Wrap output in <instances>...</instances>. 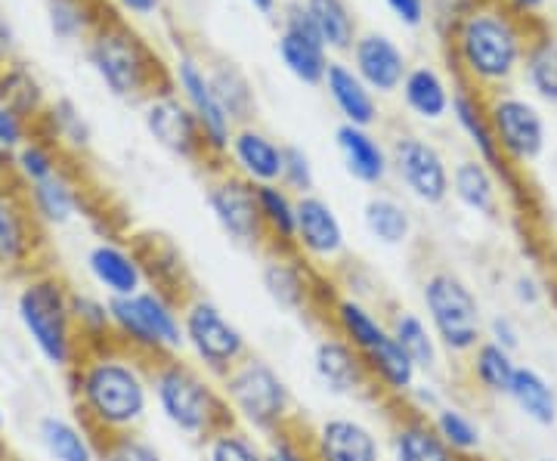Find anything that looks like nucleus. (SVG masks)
Listing matches in <instances>:
<instances>
[{
  "label": "nucleus",
  "instance_id": "f257e3e1",
  "mask_svg": "<svg viewBox=\"0 0 557 461\" xmlns=\"http://www.w3.org/2000/svg\"><path fill=\"white\" fill-rule=\"evenodd\" d=\"M69 382L84 427L97 443L139 434L152 412L149 362L127 353L119 344L84 350L69 369Z\"/></svg>",
  "mask_w": 557,
  "mask_h": 461
},
{
  "label": "nucleus",
  "instance_id": "f03ea898",
  "mask_svg": "<svg viewBox=\"0 0 557 461\" xmlns=\"http://www.w3.org/2000/svg\"><path fill=\"white\" fill-rule=\"evenodd\" d=\"M533 35L523 16L498 3H478L453 20L449 47L461 84L478 94H496L523 65Z\"/></svg>",
  "mask_w": 557,
  "mask_h": 461
},
{
  "label": "nucleus",
  "instance_id": "7ed1b4c3",
  "mask_svg": "<svg viewBox=\"0 0 557 461\" xmlns=\"http://www.w3.org/2000/svg\"><path fill=\"white\" fill-rule=\"evenodd\" d=\"M149 384H152V406L159 419L186 440L205 443L220 427L233 422L218 378L201 372L186 357L152 362Z\"/></svg>",
  "mask_w": 557,
  "mask_h": 461
},
{
  "label": "nucleus",
  "instance_id": "20e7f679",
  "mask_svg": "<svg viewBox=\"0 0 557 461\" xmlns=\"http://www.w3.org/2000/svg\"><path fill=\"white\" fill-rule=\"evenodd\" d=\"M220 390L230 406L233 422L248 427L263 440L300 424L295 394L285 382V375L258 353L245 357L230 375H223Z\"/></svg>",
  "mask_w": 557,
  "mask_h": 461
},
{
  "label": "nucleus",
  "instance_id": "39448f33",
  "mask_svg": "<svg viewBox=\"0 0 557 461\" xmlns=\"http://www.w3.org/2000/svg\"><path fill=\"white\" fill-rule=\"evenodd\" d=\"M115 344L143 362L183 357V303L156 285L109 301Z\"/></svg>",
  "mask_w": 557,
  "mask_h": 461
},
{
  "label": "nucleus",
  "instance_id": "423d86ee",
  "mask_svg": "<svg viewBox=\"0 0 557 461\" xmlns=\"http://www.w3.org/2000/svg\"><path fill=\"white\" fill-rule=\"evenodd\" d=\"M16 316L44 362L62 372L78 362L81 341L72 320V288L60 276L38 273L25 279L16 295Z\"/></svg>",
  "mask_w": 557,
  "mask_h": 461
},
{
  "label": "nucleus",
  "instance_id": "0eeeda50",
  "mask_svg": "<svg viewBox=\"0 0 557 461\" xmlns=\"http://www.w3.org/2000/svg\"><path fill=\"white\" fill-rule=\"evenodd\" d=\"M421 316L437 335L443 357L465 360L486 338V313L471 282L437 266L421 279Z\"/></svg>",
  "mask_w": 557,
  "mask_h": 461
},
{
  "label": "nucleus",
  "instance_id": "6e6552de",
  "mask_svg": "<svg viewBox=\"0 0 557 461\" xmlns=\"http://www.w3.org/2000/svg\"><path fill=\"white\" fill-rule=\"evenodd\" d=\"M183 357L220 382L251 357V344L218 301L193 291L183 301Z\"/></svg>",
  "mask_w": 557,
  "mask_h": 461
},
{
  "label": "nucleus",
  "instance_id": "1a4fd4ad",
  "mask_svg": "<svg viewBox=\"0 0 557 461\" xmlns=\"http://www.w3.org/2000/svg\"><path fill=\"white\" fill-rule=\"evenodd\" d=\"M87 57L102 84L121 100H139V97L149 100L156 94H164V90H156L161 78L159 62L152 60L149 47L134 32H127L121 22H109L94 32Z\"/></svg>",
  "mask_w": 557,
  "mask_h": 461
},
{
  "label": "nucleus",
  "instance_id": "9d476101",
  "mask_svg": "<svg viewBox=\"0 0 557 461\" xmlns=\"http://www.w3.org/2000/svg\"><path fill=\"white\" fill-rule=\"evenodd\" d=\"M205 204L220 226V233L233 245H239L245 251H267L270 248L267 233H263V221H260L255 183L233 174L230 167H218L205 186Z\"/></svg>",
  "mask_w": 557,
  "mask_h": 461
},
{
  "label": "nucleus",
  "instance_id": "9b49d317",
  "mask_svg": "<svg viewBox=\"0 0 557 461\" xmlns=\"http://www.w3.org/2000/svg\"><path fill=\"white\" fill-rule=\"evenodd\" d=\"M483 100H486V115L496 134L498 152L505 155V161L511 167L536 164L548 146V127L536 102L508 90L483 94Z\"/></svg>",
  "mask_w": 557,
  "mask_h": 461
},
{
  "label": "nucleus",
  "instance_id": "f8f14e48",
  "mask_svg": "<svg viewBox=\"0 0 557 461\" xmlns=\"http://www.w3.org/2000/svg\"><path fill=\"white\" fill-rule=\"evenodd\" d=\"M391 171L399 186L424 208H440L453 196V171L437 146L416 134H399L391 142Z\"/></svg>",
  "mask_w": 557,
  "mask_h": 461
},
{
  "label": "nucleus",
  "instance_id": "ddd939ff",
  "mask_svg": "<svg viewBox=\"0 0 557 461\" xmlns=\"http://www.w3.org/2000/svg\"><path fill=\"white\" fill-rule=\"evenodd\" d=\"M260 285L267 298L276 303L285 313H322L325 303V276L317 266L300 258L298 251H282V248H267L260 261Z\"/></svg>",
  "mask_w": 557,
  "mask_h": 461
},
{
  "label": "nucleus",
  "instance_id": "4468645a",
  "mask_svg": "<svg viewBox=\"0 0 557 461\" xmlns=\"http://www.w3.org/2000/svg\"><path fill=\"white\" fill-rule=\"evenodd\" d=\"M300 434L313 461H387L384 437L359 415H325L313 424L300 422Z\"/></svg>",
  "mask_w": 557,
  "mask_h": 461
},
{
  "label": "nucleus",
  "instance_id": "2eb2a0df",
  "mask_svg": "<svg viewBox=\"0 0 557 461\" xmlns=\"http://www.w3.org/2000/svg\"><path fill=\"white\" fill-rule=\"evenodd\" d=\"M146 130L149 137L159 142L164 152L177 155V159L189 161V164H218L211 159L205 137H201V127L196 115L189 112V105L180 100L174 90H164L146 100Z\"/></svg>",
  "mask_w": 557,
  "mask_h": 461
},
{
  "label": "nucleus",
  "instance_id": "dca6fc26",
  "mask_svg": "<svg viewBox=\"0 0 557 461\" xmlns=\"http://www.w3.org/2000/svg\"><path fill=\"white\" fill-rule=\"evenodd\" d=\"M295 251L319 273L338 266L347 258V229L341 223L335 204L317 192L298 199L295 223Z\"/></svg>",
  "mask_w": 557,
  "mask_h": 461
},
{
  "label": "nucleus",
  "instance_id": "f3484780",
  "mask_svg": "<svg viewBox=\"0 0 557 461\" xmlns=\"http://www.w3.org/2000/svg\"><path fill=\"white\" fill-rule=\"evenodd\" d=\"M174 80H177L180 100L189 105V112L199 121L201 137H205L211 159L220 164L226 159V149H230L233 134H236V124L230 121V115L223 112V105L214 97L208 72L201 68V62L196 57L180 53L177 65H174Z\"/></svg>",
  "mask_w": 557,
  "mask_h": 461
},
{
  "label": "nucleus",
  "instance_id": "a211bd4d",
  "mask_svg": "<svg viewBox=\"0 0 557 461\" xmlns=\"http://www.w3.org/2000/svg\"><path fill=\"white\" fill-rule=\"evenodd\" d=\"M310 372H313V382L335 400H362V397L375 400L362 357L329 328L319 335L310 350Z\"/></svg>",
  "mask_w": 557,
  "mask_h": 461
},
{
  "label": "nucleus",
  "instance_id": "6ab92c4d",
  "mask_svg": "<svg viewBox=\"0 0 557 461\" xmlns=\"http://www.w3.org/2000/svg\"><path fill=\"white\" fill-rule=\"evenodd\" d=\"M278 60L288 68L292 78H298L307 87H317L325 80L329 72V50L319 38L317 25L310 20V13L304 10V3L295 0L285 7V16H282V32L276 40Z\"/></svg>",
  "mask_w": 557,
  "mask_h": 461
},
{
  "label": "nucleus",
  "instance_id": "aec40b11",
  "mask_svg": "<svg viewBox=\"0 0 557 461\" xmlns=\"http://www.w3.org/2000/svg\"><path fill=\"white\" fill-rule=\"evenodd\" d=\"M387 409V459L391 461H461L443 443L431 415H421L416 409H409L406 402L384 406Z\"/></svg>",
  "mask_w": 557,
  "mask_h": 461
},
{
  "label": "nucleus",
  "instance_id": "412c9836",
  "mask_svg": "<svg viewBox=\"0 0 557 461\" xmlns=\"http://www.w3.org/2000/svg\"><path fill=\"white\" fill-rule=\"evenodd\" d=\"M322 320L329 325V332L341 335L359 357L375 350L391 335L387 316L366 298H357L350 291H329L325 303H322Z\"/></svg>",
  "mask_w": 557,
  "mask_h": 461
},
{
  "label": "nucleus",
  "instance_id": "4be33fe9",
  "mask_svg": "<svg viewBox=\"0 0 557 461\" xmlns=\"http://www.w3.org/2000/svg\"><path fill=\"white\" fill-rule=\"evenodd\" d=\"M84 263H87L90 279L97 282V288L106 295V301L137 295L139 288L149 285V276H146V266H143L139 251L137 248L121 245V241H97V245L87 251V261Z\"/></svg>",
  "mask_w": 557,
  "mask_h": 461
},
{
  "label": "nucleus",
  "instance_id": "5701e85b",
  "mask_svg": "<svg viewBox=\"0 0 557 461\" xmlns=\"http://www.w3.org/2000/svg\"><path fill=\"white\" fill-rule=\"evenodd\" d=\"M226 167L239 174L255 186L282 180V164H285V142H276L270 134L258 130L255 124L236 127L230 149H226Z\"/></svg>",
  "mask_w": 557,
  "mask_h": 461
},
{
  "label": "nucleus",
  "instance_id": "b1692460",
  "mask_svg": "<svg viewBox=\"0 0 557 461\" xmlns=\"http://www.w3.org/2000/svg\"><path fill=\"white\" fill-rule=\"evenodd\" d=\"M350 53H354V72L372 94L387 97V94H397L403 87L406 72H409L406 53L387 35L366 32V35H359Z\"/></svg>",
  "mask_w": 557,
  "mask_h": 461
},
{
  "label": "nucleus",
  "instance_id": "393cba45",
  "mask_svg": "<svg viewBox=\"0 0 557 461\" xmlns=\"http://www.w3.org/2000/svg\"><path fill=\"white\" fill-rule=\"evenodd\" d=\"M453 119H456L458 130L468 137V142L474 146V152H478V159L483 164H490L493 171H496V177H502V183H508L511 186V164L505 161V155L498 152V142L496 134H493V124H490V115H486V100H483V94L478 90H471V87H458L453 90Z\"/></svg>",
  "mask_w": 557,
  "mask_h": 461
},
{
  "label": "nucleus",
  "instance_id": "a878e982",
  "mask_svg": "<svg viewBox=\"0 0 557 461\" xmlns=\"http://www.w3.org/2000/svg\"><path fill=\"white\" fill-rule=\"evenodd\" d=\"M335 146L344 171L362 186H384L391 177V149L369 127L341 124L335 130Z\"/></svg>",
  "mask_w": 557,
  "mask_h": 461
},
{
  "label": "nucleus",
  "instance_id": "bb28decb",
  "mask_svg": "<svg viewBox=\"0 0 557 461\" xmlns=\"http://www.w3.org/2000/svg\"><path fill=\"white\" fill-rule=\"evenodd\" d=\"M322 84H325V90H329L335 109L341 112L344 124L369 127V130L379 124V100H375V94L354 72V65H347V62H329V72H325Z\"/></svg>",
  "mask_w": 557,
  "mask_h": 461
},
{
  "label": "nucleus",
  "instance_id": "cd10ccee",
  "mask_svg": "<svg viewBox=\"0 0 557 461\" xmlns=\"http://www.w3.org/2000/svg\"><path fill=\"white\" fill-rule=\"evenodd\" d=\"M387 328H391L394 341L406 350V357L416 362L421 375H437L443 365V350H440L437 335L431 332L428 320L421 316V310L394 307L387 313Z\"/></svg>",
  "mask_w": 557,
  "mask_h": 461
},
{
  "label": "nucleus",
  "instance_id": "c85d7f7f",
  "mask_svg": "<svg viewBox=\"0 0 557 461\" xmlns=\"http://www.w3.org/2000/svg\"><path fill=\"white\" fill-rule=\"evenodd\" d=\"M453 199L478 214V217H498V208H502V192H498V177L490 164L474 155V159H461L453 167Z\"/></svg>",
  "mask_w": 557,
  "mask_h": 461
},
{
  "label": "nucleus",
  "instance_id": "c756f323",
  "mask_svg": "<svg viewBox=\"0 0 557 461\" xmlns=\"http://www.w3.org/2000/svg\"><path fill=\"white\" fill-rule=\"evenodd\" d=\"M35 214L25 211L10 192H0V266L20 270L35 258L38 226Z\"/></svg>",
  "mask_w": 557,
  "mask_h": 461
},
{
  "label": "nucleus",
  "instance_id": "7c9ffc66",
  "mask_svg": "<svg viewBox=\"0 0 557 461\" xmlns=\"http://www.w3.org/2000/svg\"><path fill=\"white\" fill-rule=\"evenodd\" d=\"M520 362L515 360L511 350L498 347L493 341H483L465 357V372H468V382L474 384V390L483 397H493L502 400L508 397L511 382H515V372H518Z\"/></svg>",
  "mask_w": 557,
  "mask_h": 461
},
{
  "label": "nucleus",
  "instance_id": "2f4dec72",
  "mask_svg": "<svg viewBox=\"0 0 557 461\" xmlns=\"http://www.w3.org/2000/svg\"><path fill=\"white\" fill-rule=\"evenodd\" d=\"M505 400L515 402L520 415L536 427H555L557 424V390L536 365L520 362L515 382Z\"/></svg>",
  "mask_w": 557,
  "mask_h": 461
},
{
  "label": "nucleus",
  "instance_id": "473e14b6",
  "mask_svg": "<svg viewBox=\"0 0 557 461\" xmlns=\"http://www.w3.org/2000/svg\"><path fill=\"white\" fill-rule=\"evenodd\" d=\"M362 226L369 239L379 241L381 248H403L416 233L412 211L387 192H375L362 204Z\"/></svg>",
  "mask_w": 557,
  "mask_h": 461
},
{
  "label": "nucleus",
  "instance_id": "72a5a7b5",
  "mask_svg": "<svg viewBox=\"0 0 557 461\" xmlns=\"http://www.w3.org/2000/svg\"><path fill=\"white\" fill-rule=\"evenodd\" d=\"M403 102L416 119L437 124L449 115L453 94L434 65H416L406 72V80H403Z\"/></svg>",
  "mask_w": 557,
  "mask_h": 461
},
{
  "label": "nucleus",
  "instance_id": "f704fd0d",
  "mask_svg": "<svg viewBox=\"0 0 557 461\" xmlns=\"http://www.w3.org/2000/svg\"><path fill=\"white\" fill-rule=\"evenodd\" d=\"M38 440L53 461H100V443L72 419L44 415L38 422Z\"/></svg>",
  "mask_w": 557,
  "mask_h": 461
},
{
  "label": "nucleus",
  "instance_id": "c9c22d12",
  "mask_svg": "<svg viewBox=\"0 0 557 461\" xmlns=\"http://www.w3.org/2000/svg\"><path fill=\"white\" fill-rule=\"evenodd\" d=\"M258 192L260 221L270 248L295 251V223H298V196H292L282 183L255 186Z\"/></svg>",
  "mask_w": 557,
  "mask_h": 461
},
{
  "label": "nucleus",
  "instance_id": "e433bc0d",
  "mask_svg": "<svg viewBox=\"0 0 557 461\" xmlns=\"http://www.w3.org/2000/svg\"><path fill=\"white\" fill-rule=\"evenodd\" d=\"M208 78H211L214 97H218V102L223 105V112L230 115V121H233L236 127L251 124L255 112H258V100H255L251 80H248V75L242 72L239 65L220 62V65H214V68L208 72Z\"/></svg>",
  "mask_w": 557,
  "mask_h": 461
},
{
  "label": "nucleus",
  "instance_id": "4c0bfd02",
  "mask_svg": "<svg viewBox=\"0 0 557 461\" xmlns=\"http://www.w3.org/2000/svg\"><path fill=\"white\" fill-rule=\"evenodd\" d=\"M431 424L461 461H474L483 452V427L471 412H465L456 402L446 400L440 409H434Z\"/></svg>",
  "mask_w": 557,
  "mask_h": 461
},
{
  "label": "nucleus",
  "instance_id": "58836bf2",
  "mask_svg": "<svg viewBox=\"0 0 557 461\" xmlns=\"http://www.w3.org/2000/svg\"><path fill=\"white\" fill-rule=\"evenodd\" d=\"M317 25L319 38L332 53H350L357 43V20L344 0H300Z\"/></svg>",
  "mask_w": 557,
  "mask_h": 461
},
{
  "label": "nucleus",
  "instance_id": "ea45409f",
  "mask_svg": "<svg viewBox=\"0 0 557 461\" xmlns=\"http://www.w3.org/2000/svg\"><path fill=\"white\" fill-rule=\"evenodd\" d=\"M28 204L35 221L50 223V226H62L78 214L81 199L75 183L69 180L65 174H53L50 180H40L35 186H28Z\"/></svg>",
  "mask_w": 557,
  "mask_h": 461
},
{
  "label": "nucleus",
  "instance_id": "a19ab883",
  "mask_svg": "<svg viewBox=\"0 0 557 461\" xmlns=\"http://www.w3.org/2000/svg\"><path fill=\"white\" fill-rule=\"evenodd\" d=\"M72 320H75V332H78L81 353L115 344V328H112L109 301L100 298V295L72 291Z\"/></svg>",
  "mask_w": 557,
  "mask_h": 461
},
{
  "label": "nucleus",
  "instance_id": "79ce46f5",
  "mask_svg": "<svg viewBox=\"0 0 557 461\" xmlns=\"http://www.w3.org/2000/svg\"><path fill=\"white\" fill-rule=\"evenodd\" d=\"M201 461H267V440L230 422L201 443Z\"/></svg>",
  "mask_w": 557,
  "mask_h": 461
},
{
  "label": "nucleus",
  "instance_id": "37998d69",
  "mask_svg": "<svg viewBox=\"0 0 557 461\" xmlns=\"http://www.w3.org/2000/svg\"><path fill=\"white\" fill-rule=\"evenodd\" d=\"M527 84L536 90L539 100L557 105V38L552 35H533L527 57H523Z\"/></svg>",
  "mask_w": 557,
  "mask_h": 461
},
{
  "label": "nucleus",
  "instance_id": "c03bdc74",
  "mask_svg": "<svg viewBox=\"0 0 557 461\" xmlns=\"http://www.w3.org/2000/svg\"><path fill=\"white\" fill-rule=\"evenodd\" d=\"M100 461H168V456L139 434H121L100 440Z\"/></svg>",
  "mask_w": 557,
  "mask_h": 461
},
{
  "label": "nucleus",
  "instance_id": "a18cd8bd",
  "mask_svg": "<svg viewBox=\"0 0 557 461\" xmlns=\"http://www.w3.org/2000/svg\"><path fill=\"white\" fill-rule=\"evenodd\" d=\"M278 183L298 199L317 189V167L300 146H285V164H282V180Z\"/></svg>",
  "mask_w": 557,
  "mask_h": 461
},
{
  "label": "nucleus",
  "instance_id": "49530a36",
  "mask_svg": "<svg viewBox=\"0 0 557 461\" xmlns=\"http://www.w3.org/2000/svg\"><path fill=\"white\" fill-rule=\"evenodd\" d=\"M16 167H20V174L25 177L28 186L50 180L53 174H60V164H57L53 149L38 140H25V146L16 152Z\"/></svg>",
  "mask_w": 557,
  "mask_h": 461
},
{
  "label": "nucleus",
  "instance_id": "de8ad7c7",
  "mask_svg": "<svg viewBox=\"0 0 557 461\" xmlns=\"http://www.w3.org/2000/svg\"><path fill=\"white\" fill-rule=\"evenodd\" d=\"M0 102L16 109L20 115H32L40 109V87L25 72H13L3 84V100Z\"/></svg>",
  "mask_w": 557,
  "mask_h": 461
},
{
  "label": "nucleus",
  "instance_id": "09e8293b",
  "mask_svg": "<svg viewBox=\"0 0 557 461\" xmlns=\"http://www.w3.org/2000/svg\"><path fill=\"white\" fill-rule=\"evenodd\" d=\"M53 124H57V134H60L65 142H72V146H78V149H84V146L90 142V127H87V121L81 119V112L69 100H60L53 105Z\"/></svg>",
  "mask_w": 557,
  "mask_h": 461
},
{
  "label": "nucleus",
  "instance_id": "8fccbe9b",
  "mask_svg": "<svg viewBox=\"0 0 557 461\" xmlns=\"http://www.w3.org/2000/svg\"><path fill=\"white\" fill-rule=\"evenodd\" d=\"M50 22H53V32L65 40L78 38L81 32L87 28L84 7L78 0H50Z\"/></svg>",
  "mask_w": 557,
  "mask_h": 461
},
{
  "label": "nucleus",
  "instance_id": "3c124183",
  "mask_svg": "<svg viewBox=\"0 0 557 461\" xmlns=\"http://www.w3.org/2000/svg\"><path fill=\"white\" fill-rule=\"evenodd\" d=\"M267 461H313L300 434V424L267 440Z\"/></svg>",
  "mask_w": 557,
  "mask_h": 461
},
{
  "label": "nucleus",
  "instance_id": "603ef678",
  "mask_svg": "<svg viewBox=\"0 0 557 461\" xmlns=\"http://www.w3.org/2000/svg\"><path fill=\"white\" fill-rule=\"evenodd\" d=\"M486 341H493L498 344V347H505V350H511V353H518L520 344H523L518 320H515V316H508V313H496V316H490V320H486Z\"/></svg>",
  "mask_w": 557,
  "mask_h": 461
},
{
  "label": "nucleus",
  "instance_id": "864d4df0",
  "mask_svg": "<svg viewBox=\"0 0 557 461\" xmlns=\"http://www.w3.org/2000/svg\"><path fill=\"white\" fill-rule=\"evenodd\" d=\"M22 146H25V121L16 109L0 102V152L16 155Z\"/></svg>",
  "mask_w": 557,
  "mask_h": 461
},
{
  "label": "nucleus",
  "instance_id": "5fc2aeb1",
  "mask_svg": "<svg viewBox=\"0 0 557 461\" xmlns=\"http://www.w3.org/2000/svg\"><path fill=\"white\" fill-rule=\"evenodd\" d=\"M443 402H446V397H443L440 384L434 382V375H421L416 387H412V394L406 397V406L421 412V415H431Z\"/></svg>",
  "mask_w": 557,
  "mask_h": 461
},
{
  "label": "nucleus",
  "instance_id": "6e6d98bb",
  "mask_svg": "<svg viewBox=\"0 0 557 461\" xmlns=\"http://www.w3.org/2000/svg\"><path fill=\"white\" fill-rule=\"evenodd\" d=\"M511 295H515V301H518L520 307H527V310H536V307H542V301H545V288H542V282H539L533 273H520V276H515V282H511Z\"/></svg>",
  "mask_w": 557,
  "mask_h": 461
},
{
  "label": "nucleus",
  "instance_id": "4d7b16f0",
  "mask_svg": "<svg viewBox=\"0 0 557 461\" xmlns=\"http://www.w3.org/2000/svg\"><path fill=\"white\" fill-rule=\"evenodd\" d=\"M391 13L397 16L406 28H421L428 20V0H384Z\"/></svg>",
  "mask_w": 557,
  "mask_h": 461
},
{
  "label": "nucleus",
  "instance_id": "13d9d810",
  "mask_svg": "<svg viewBox=\"0 0 557 461\" xmlns=\"http://www.w3.org/2000/svg\"><path fill=\"white\" fill-rule=\"evenodd\" d=\"M505 7H508V10H515V13L523 16V20H530L533 13H539V10L545 7V0H505Z\"/></svg>",
  "mask_w": 557,
  "mask_h": 461
},
{
  "label": "nucleus",
  "instance_id": "bf43d9fd",
  "mask_svg": "<svg viewBox=\"0 0 557 461\" xmlns=\"http://www.w3.org/2000/svg\"><path fill=\"white\" fill-rule=\"evenodd\" d=\"M131 13H137V16H149V13H156L161 7V0H121Z\"/></svg>",
  "mask_w": 557,
  "mask_h": 461
},
{
  "label": "nucleus",
  "instance_id": "052dcab7",
  "mask_svg": "<svg viewBox=\"0 0 557 461\" xmlns=\"http://www.w3.org/2000/svg\"><path fill=\"white\" fill-rule=\"evenodd\" d=\"M258 13H263V16H270L273 10H276V0H248Z\"/></svg>",
  "mask_w": 557,
  "mask_h": 461
},
{
  "label": "nucleus",
  "instance_id": "680f3d73",
  "mask_svg": "<svg viewBox=\"0 0 557 461\" xmlns=\"http://www.w3.org/2000/svg\"><path fill=\"white\" fill-rule=\"evenodd\" d=\"M3 424L7 422H3V406H0V434H3Z\"/></svg>",
  "mask_w": 557,
  "mask_h": 461
}]
</instances>
